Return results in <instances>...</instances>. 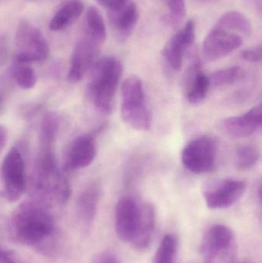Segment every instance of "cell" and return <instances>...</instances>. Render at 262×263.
Instances as JSON below:
<instances>
[{
  "label": "cell",
  "instance_id": "6da1fadb",
  "mask_svg": "<svg viewBox=\"0 0 262 263\" xmlns=\"http://www.w3.org/2000/svg\"><path fill=\"white\" fill-rule=\"evenodd\" d=\"M252 26L241 12L229 11L218 18L203 42V55L209 61L228 57L243 46L250 35Z\"/></svg>",
  "mask_w": 262,
  "mask_h": 263
},
{
  "label": "cell",
  "instance_id": "7a4b0ae2",
  "mask_svg": "<svg viewBox=\"0 0 262 263\" xmlns=\"http://www.w3.org/2000/svg\"><path fill=\"white\" fill-rule=\"evenodd\" d=\"M11 227L18 242L38 247L52 237L55 232V221L43 204L25 202L14 212Z\"/></svg>",
  "mask_w": 262,
  "mask_h": 263
},
{
  "label": "cell",
  "instance_id": "3957f363",
  "mask_svg": "<svg viewBox=\"0 0 262 263\" xmlns=\"http://www.w3.org/2000/svg\"><path fill=\"white\" fill-rule=\"evenodd\" d=\"M123 68L114 57H106L95 62L91 69L88 92L97 110L110 114L113 110L114 99L119 84Z\"/></svg>",
  "mask_w": 262,
  "mask_h": 263
},
{
  "label": "cell",
  "instance_id": "277c9868",
  "mask_svg": "<svg viewBox=\"0 0 262 263\" xmlns=\"http://www.w3.org/2000/svg\"><path fill=\"white\" fill-rule=\"evenodd\" d=\"M35 177V188L45 202L65 204L69 200L70 186L58 168L54 148H40Z\"/></svg>",
  "mask_w": 262,
  "mask_h": 263
},
{
  "label": "cell",
  "instance_id": "5b68a950",
  "mask_svg": "<svg viewBox=\"0 0 262 263\" xmlns=\"http://www.w3.org/2000/svg\"><path fill=\"white\" fill-rule=\"evenodd\" d=\"M121 92V117L124 123L137 131L149 130L152 117L141 79L136 76L126 78L122 84Z\"/></svg>",
  "mask_w": 262,
  "mask_h": 263
},
{
  "label": "cell",
  "instance_id": "8992f818",
  "mask_svg": "<svg viewBox=\"0 0 262 263\" xmlns=\"http://www.w3.org/2000/svg\"><path fill=\"white\" fill-rule=\"evenodd\" d=\"M235 233L221 224L212 226L201 242V251L205 263H232L236 256Z\"/></svg>",
  "mask_w": 262,
  "mask_h": 263
},
{
  "label": "cell",
  "instance_id": "52a82bcc",
  "mask_svg": "<svg viewBox=\"0 0 262 263\" xmlns=\"http://www.w3.org/2000/svg\"><path fill=\"white\" fill-rule=\"evenodd\" d=\"M217 143L209 136H199L186 144L181 154L182 163L194 174H206L214 170Z\"/></svg>",
  "mask_w": 262,
  "mask_h": 263
},
{
  "label": "cell",
  "instance_id": "ba28073f",
  "mask_svg": "<svg viewBox=\"0 0 262 263\" xmlns=\"http://www.w3.org/2000/svg\"><path fill=\"white\" fill-rule=\"evenodd\" d=\"M16 46L18 53L16 62L29 64L47 60L49 46L42 31L27 21L18 25L16 32Z\"/></svg>",
  "mask_w": 262,
  "mask_h": 263
},
{
  "label": "cell",
  "instance_id": "9c48e42d",
  "mask_svg": "<svg viewBox=\"0 0 262 263\" xmlns=\"http://www.w3.org/2000/svg\"><path fill=\"white\" fill-rule=\"evenodd\" d=\"M3 187L2 197L9 202H17L26 189L25 163L18 148L12 147L5 156L2 165Z\"/></svg>",
  "mask_w": 262,
  "mask_h": 263
},
{
  "label": "cell",
  "instance_id": "30bf717a",
  "mask_svg": "<svg viewBox=\"0 0 262 263\" xmlns=\"http://www.w3.org/2000/svg\"><path fill=\"white\" fill-rule=\"evenodd\" d=\"M247 183L243 179L226 178L206 184L203 197L211 210H223L236 203L246 193Z\"/></svg>",
  "mask_w": 262,
  "mask_h": 263
},
{
  "label": "cell",
  "instance_id": "8fae6325",
  "mask_svg": "<svg viewBox=\"0 0 262 263\" xmlns=\"http://www.w3.org/2000/svg\"><path fill=\"white\" fill-rule=\"evenodd\" d=\"M142 205L132 196H123L115 205V230L117 237L123 242L130 243L136 233Z\"/></svg>",
  "mask_w": 262,
  "mask_h": 263
},
{
  "label": "cell",
  "instance_id": "7c38bea8",
  "mask_svg": "<svg viewBox=\"0 0 262 263\" xmlns=\"http://www.w3.org/2000/svg\"><path fill=\"white\" fill-rule=\"evenodd\" d=\"M195 38V23L190 20L166 43L162 54L171 69L176 72L181 69L185 55L193 44Z\"/></svg>",
  "mask_w": 262,
  "mask_h": 263
},
{
  "label": "cell",
  "instance_id": "4fadbf2b",
  "mask_svg": "<svg viewBox=\"0 0 262 263\" xmlns=\"http://www.w3.org/2000/svg\"><path fill=\"white\" fill-rule=\"evenodd\" d=\"M102 45L86 35L77 43L71 58L68 80L77 83L83 80L98 60Z\"/></svg>",
  "mask_w": 262,
  "mask_h": 263
},
{
  "label": "cell",
  "instance_id": "5bb4252c",
  "mask_svg": "<svg viewBox=\"0 0 262 263\" xmlns=\"http://www.w3.org/2000/svg\"><path fill=\"white\" fill-rule=\"evenodd\" d=\"M95 136L83 134L75 137L66 148L64 156L65 171H74L89 166L96 156Z\"/></svg>",
  "mask_w": 262,
  "mask_h": 263
},
{
  "label": "cell",
  "instance_id": "9a60e30c",
  "mask_svg": "<svg viewBox=\"0 0 262 263\" xmlns=\"http://www.w3.org/2000/svg\"><path fill=\"white\" fill-rule=\"evenodd\" d=\"M261 103L241 115L228 117L219 123V129L223 133L235 138L249 137L261 130Z\"/></svg>",
  "mask_w": 262,
  "mask_h": 263
},
{
  "label": "cell",
  "instance_id": "2e32d148",
  "mask_svg": "<svg viewBox=\"0 0 262 263\" xmlns=\"http://www.w3.org/2000/svg\"><path fill=\"white\" fill-rule=\"evenodd\" d=\"M211 84L209 76L205 73L199 60H195L186 72L185 96L192 105L200 104L206 100Z\"/></svg>",
  "mask_w": 262,
  "mask_h": 263
},
{
  "label": "cell",
  "instance_id": "e0dca14e",
  "mask_svg": "<svg viewBox=\"0 0 262 263\" xmlns=\"http://www.w3.org/2000/svg\"><path fill=\"white\" fill-rule=\"evenodd\" d=\"M138 7L132 0L117 10L108 12L111 27L121 42L126 41L130 36L138 23Z\"/></svg>",
  "mask_w": 262,
  "mask_h": 263
},
{
  "label": "cell",
  "instance_id": "ac0fdd59",
  "mask_svg": "<svg viewBox=\"0 0 262 263\" xmlns=\"http://www.w3.org/2000/svg\"><path fill=\"white\" fill-rule=\"evenodd\" d=\"M101 195V186L98 182L88 185L78 196L76 202V214L82 225L86 228L92 226L95 218Z\"/></svg>",
  "mask_w": 262,
  "mask_h": 263
},
{
  "label": "cell",
  "instance_id": "d6986e66",
  "mask_svg": "<svg viewBox=\"0 0 262 263\" xmlns=\"http://www.w3.org/2000/svg\"><path fill=\"white\" fill-rule=\"evenodd\" d=\"M156 225V213L154 205L151 203L142 205L141 216L136 233L131 245L138 251H145L150 247L153 239Z\"/></svg>",
  "mask_w": 262,
  "mask_h": 263
},
{
  "label": "cell",
  "instance_id": "ffe728a7",
  "mask_svg": "<svg viewBox=\"0 0 262 263\" xmlns=\"http://www.w3.org/2000/svg\"><path fill=\"white\" fill-rule=\"evenodd\" d=\"M84 4L79 0H72L58 9L49 23V29L54 32L63 30L78 20L84 12Z\"/></svg>",
  "mask_w": 262,
  "mask_h": 263
},
{
  "label": "cell",
  "instance_id": "44dd1931",
  "mask_svg": "<svg viewBox=\"0 0 262 263\" xmlns=\"http://www.w3.org/2000/svg\"><path fill=\"white\" fill-rule=\"evenodd\" d=\"M86 35L103 44L106 40V24L101 13L95 6L88 8L86 18Z\"/></svg>",
  "mask_w": 262,
  "mask_h": 263
},
{
  "label": "cell",
  "instance_id": "7402d4cb",
  "mask_svg": "<svg viewBox=\"0 0 262 263\" xmlns=\"http://www.w3.org/2000/svg\"><path fill=\"white\" fill-rule=\"evenodd\" d=\"M58 127L59 118L57 114L49 112L43 117L39 133L41 148H54Z\"/></svg>",
  "mask_w": 262,
  "mask_h": 263
},
{
  "label": "cell",
  "instance_id": "603a6c76",
  "mask_svg": "<svg viewBox=\"0 0 262 263\" xmlns=\"http://www.w3.org/2000/svg\"><path fill=\"white\" fill-rule=\"evenodd\" d=\"M178 242L173 234L165 235L155 252L153 263H177Z\"/></svg>",
  "mask_w": 262,
  "mask_h": 263
},
{
  "label": "cell",
  "instance_id": "cb8c5ba5",
  "mask_svg": "<svg viewBox=\"0 0 262 263\" xmlns=\"http://www.w3.org/2000/svg\"><path fill=\"white\" fill-rule=\"evenodd\" d=\"M260 159L258 148L254 145L245 144L235 148V164L243 171H249L255 168Z\"/></svg>",
  "mask_w": 262,
  "mask_h": 263
},
{
  "label": "cell",
  "instance_id": "d4e9b609",
  "mask_svg": "<svg viewBox=\"0 0 262 263\" xmlns=\"http://www.w3.org/2000/svg\"><path fill=\"white\" fill-rule=\"evenodd\" d=\"M244 77L243 69L239 66H232L214 72L209 77L211 87L223 88L235 84Z\"/></svg>",
  "mask_w": 262,
  "mask_h": 263
},
{
  "label": "cell",
  "instance_id": "484cf974",
  "mask_svg": "<svg viewBox=\"0 0 262 263\" xmlns=\"http://www.w3.org/2000/svg\"><path fill=\"white\" fill-rule=\"evenodd\" d=\"M166 13L163 20L170 26L180 24L186 15V0H163Z\"/></svg>",
  "mask_w": 262,
  "mask_h": 263
},
{
  "label": "cell",
  "instance_id": "4316f807",
  "mask_svg": "<svg viewBox=\"0 0 262 263\" xmlns=\"http://www.w3.org/2000/svg\"><path fill=\"white\" fill-rule=\"evenodd\" d=\"M13 76L18 86L23 89H32L36 83V75L29 64L17 63L14 67Z\"/></svg>",
  "mask_w": 262,
  "mask_h": 263
},
{
  "label": "cell",
  "instance_id": "83f0119b",
  "mask_svg": "<svg viewBox=\"0 0 262 263\" xmlns=\"http://www.w3.org/2000/svg\"><path fill=\"white\" fill-rule=\"evenodd\" d=\"M241 58L249 63H258L261 61V45L245 49L241 52Z\"/></svg>",
  "mask_w": 262,
  "mask_h": 263
},
{
  "label": "cell",
  "instance_id": "f1b7e54d",
  "mask_svg": "<svg viewBox=\"0 0 262 263\" xmlns=\"http://www.w3.org/2000/svg\"><path fill=\"white\" fill-rule=\"evenodd\" d=\"M98 4L107 9V12H112L120 9L129 0H95Z\"/></svg>",
  "mask_w": 262,
  "mask_h": 263
},
{
  "label": "cell",
  "instance_id": "f546056e",
  "mask_svg": "<svg viewBox=\"0 0 262 263\" xmlns=\"http://www.w3.org/2000/svg\"><path fill=\"white\" fill-rule=\"evenodd\" d=\"M93 263H122L118 257L110 252L101 253L98 255Z\"/></svg>",
  "mask_w": 262,
  "mask_h": 263
},
{
  "label": "cell",
  "instance_id": "4dcf8cb0",
  "mask_svg": "<svg viewBox=\"0 0 262 263\" xmlns=\"http://www.w3.org/2000/svg\"><path fill=\"white\" fill-rule=\"evenodd\" d=\"M0 263H19L10 252L0 248Z\"/></svg>",
  "mask_w": 262,
  "mask_h": 263
},
{
  "label": "cell",
  "instance_id": "1f68e13d",
  "mask_svg": "<svg viewBox=\"0 0 262 263\" xmlns=\"http://www.w3.org/2000/svg\"><path fill=\"white\" fill-rule=\"evenodd\" d=\"M41 108V106L39 105H30L26 107V110L23 111V114L25 117H31L36 114V112H38Z\"/></svg>",
  "mask_w": 262,
  "mask_h": 263
},
{
  "label": "cell",
  "instance_id": "d6a6232c",
  "mask_svg": "<svg viewBox=\"0 0 262 263\" xmlns=\"http://www.w3.org/2000/svg\"><path fill=\"white\" fill-rule=\"evenodd\" d=\"M7 141V130L4 126L0 125V154L6 146Z\"/></svg>",
  "mask_w": 262,
  "mask_h": 263
},
{
  "label": "cell",
  "instance_id": "836d02e7",
  "mask_svg": "<svg viewBox=\"0 0 262 263\" xmlns=\"http://www.w3.org/2000/svg\"><path fill=\"white\" fill-rule=\"evenodd\" d=\"M6 106V97L2 92H0V114L4 112Z\"/></svg>",
  "mask_w": 262,
  "mask_h": 263
},
{
  "label": "cell",
  "instance_id": "e575fe53",
  "mask_svg": "<svg viewBox=\"0 0 262 263\" xmlns=\"http://www.w3.org/2000/svg\"><path fill=\"white\" fill-rule=\"evenodd\" d=\"M199 2H203V3H209V2L213 1V0H198Z\"/></svg>",
  "mask_w": 262,
  "mask_h": 263
}]
</instances>
